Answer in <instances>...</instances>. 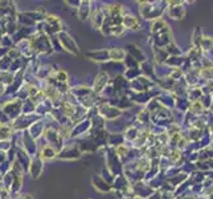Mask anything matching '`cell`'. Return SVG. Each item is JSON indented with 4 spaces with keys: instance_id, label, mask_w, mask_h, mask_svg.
<instances>
[{
    "instance_id": "3",
    "label": "cell",
    "mask_w": 213,
    "mask_h": 199,
    "mask_svg": "<svg viewBox=\"0 0 213 199\" xmlns=\"http://www.w3.org/2000/svg\"><path fill=\"white\" fill-rule=\"evenodd\" d=\"M54 154H56V151H54L52 147H44L41 157H42V158H53Z\"/></svg>"
},
{
    "instance_id": "4",
    "label": "cell",
    "mask_w": 213,
    "mask_h": 199,
    "mask_svg": "<svg viewBox=\"0 0 213 199\" xmlns=\"http://www.w3.org/2000/svg\"><path fill=\"white\" fill-rule=\"evenodd\" d=\"M201 109H202V106H201L200 102H193L192 104V110L195 112V113H200Z\"/></svg>"
},
{
    "instance_id": "5",
    "label": "cell",
    "mask_w": 213,
    "mask_h": 199,
    "mask_svg": "<svg viewBox=\"0 0 213 199\" xmlns=\"http://www.w3.org/2000/svg\"><path fill=\"white\" fill-rule=\"evenodd\" d=\"M57 78L60 80V81H66V80H68V74L65 72L60 71V72H58V74H57Z\"/></svg>"
},
{
    "instance_id": "7",
    "label": "cell",
    "mask_w": 213,
    "mask_h": 199,
    "mask_svg": "<svg viewBox=\"0 0 213 199\" xmlns=\"http://www.w3.org/2000/svg\"><path fill=\"white\" fill-rule=\"evenodd\" d=\"M3 89H4V86L2 85V84H0V93H3Z\"/></svg>"
},
{
    "instance_id": "1",
    "label": "cell",
    "mask_w": 213,
    "mask_h": 199,
    "mask_svg": "<svg viewBox=\"0 0 213 199\" xmlns=\"http://www.w3.org/2000/svg\"><path fill=\"white\" fill-rule=\"evenodd\" d=\"M107 82V76L106 74H100V76L97 77V80H95V82H94V89H95L97 92H100L101 89H102V86L105 85V84Z\"/></svg>"
},
{
    "instance_id": "6",
    "label": "cell",
    "mask_w": 213,
    "mask_h": 199,
    "mask_svg": "<svg viewBox=\"0 0 213 199\" xmlns=\"http://www.w3.org/2000/svg\"><path fill=\"white\" fill-rule=\"evenodd\" d=\"M117 150H118V154H119V155L122 157V155H125V153L127 151V149H126L125 146H123V145H121L119 147H118V149H117Z\"/></svg>"
},
{
    "instance_id": "2",
    "label": "cell",
    "mask_w": 213,
    "mask_h": 199,
    "mask_svg": "<svg viewBox=\"0 0 213 199\" xmlns=\"http://www.w3.org/2000/svg\"><path fill=\"white\" fill-rule=\"evenodd\" d=\"M110 57L114 60H122L125 57V52L121 49H113V51H110Z\"/></svg>"
}]
</instances>
